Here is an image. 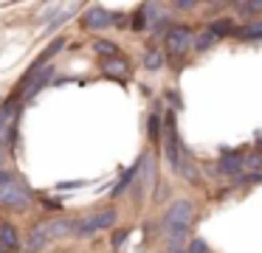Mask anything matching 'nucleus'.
<instances>
[{
    "label": "nucleus",
    "mask_w": 262,
    "mask_h": 253,
    "mask_svg": "<svg viewBox=\"0 0 262 253\" xmlns=\"http://www.w3.org/2000/svg\"><path fill=\"white\" fill-rule=\"evenodd\" d=\"M192 217H194V208L189 200H175L164 214V231L169 236V250L172 247H183V239H186V231L192 225Z\"/></svg>",
    "instance_id": "nucleus-1"
},
{
    "label": "nucleus",
    "mask_w": 262,
    "mask_h": 253,
    "mask_svg": "<svg viewBox=\"0 0 262 253\" xmlns=\"http://www.w3.org/2000/svg\"><path fill=\"white\" fill-rule=\"evenodd\" d=\"M31 200H34V194H31L29 183H26L23 177H14L12 174V180L0 189V208H9V211H26V208L31 205Z\"/></svg>",
    "instance_id": "nucleus-2"
},
{
    "label": "nucleus",
    "mask_w": 262,
    "mask_h": 253,
    "mask_svg": "<svg viewBox=\"0 0 262 253\" xmlns=\"http://www.w3.org/2000/svg\"><path fill=\"white\" fill-rule=\"evenodd\" d=\"M164 149H166V160H169V169L172 172H181V163L183 157L189 155L186 149H183L181 138H178V129H175V116H166V129H164Z\"/></svg>",
    "instance_id": "nucleus-3"
},
{
    "label": "nucleus",
    "mask_w": 262,
    "mask_h": 253,
    "mask_svg": "<svg viewBox=\"0 0 262 253\" xmlns=\"http://www.w3.org/2000/svg\"><path fill=\"white\" fill-rule=\"evenodd\" d=\"M192 28L189 26H169L164 34V42H166V54L172 59H181L189 48H192Z\"/></svg>",
    "instance_id": "nucleus-4"
},
{
    "label": "nucleus",
    "mask_w": 262,
    "mask_h": 253,
    "mask_svg": "<svg viewBox=\"0 0 262 253\" xmlns=\"http://www.w3.org/2000/svg\"><path fill=\"white\" fill-rule=\"evenodd\" d=\"M116 219H119L116 208H104V211L91 214V217H85V219H76V231H74V234L76 236H93L96 231H102V228H113Z\"/></svg>",
    "instance_id": "nucleus-5"
},
{
    "label": "nucleus",
    "mask_w": 262,
    "mask_h": 253,
    "mask_svg": "<svg viewBox=\"0 0 262 253\" xmlns=\"http://www.w3.org/2000/svg\"><path fill=\"white\" fill-rule=\"evenodd\" d=\"M51 76H54V67L48 65V67H42L40 73H34V76L29 79V82H17V96L20 99H34L37 93H40L42 87H46L48 82H51Z\"/></svg>",
    "instance_id": "nucleus-6"
},
{
    "label": "nucleus",
    "mask_w": 262,
    "mask_h": 253,
    "mask_svg": "<svg viewBox=\"0 0 262 253\" xmlns=\"http://www.w3.org/2000/svg\"><path fill=\"white\" fill-rule=\"evenodd\" d=\"M82 26L91 28V31H102V28L113 26V14H110L104 6H91V9L85 11V17H82Z\"/></svg>",
    "instance_id": "nucleus-7"
},
{
    "label": "nucleus",
    "mask_w": 262,
    "mask_h": 253,
    "mask_svg": "<svg viewBox=\"0 0 262 253\" xmlns=\"http://www.w3.org/2000/svg\"><path fill=\"white\" fill-rule=\"evenodd\" d=\"M51 242V234H48V222H40V225H34L31 228V234H29V253H40L42 247Z\"/></svg>",
    "instance_id": "nucleus-8"
},
{
    "label": "nucleus",
    "mask_w": 262,
    "mask_h": 253,
    "mask_svg": "<svg viewBox=\"0 0 262 253\" xmlns=\"http://www.w3.org/2000/svg\"><path fill=\"white\" fill-rule=\"evenodd\" d=\"M0 250H20V234L12 222H0Z\"/></svg>",
    "instance_id": "nucleus-9"
},
{
    "label": "nucleus",
    "mask_w": 262,
    "mask_h": 253,
    "mask_svg": "<svg viewBox=\"0 0 262 253\" xmlns=\"http://www.w3.org/2000/svg\"><path fill=\"white\" fill-rule=\"evenodd\" d=\"M102 71H104V76L124 82L130 67H127V59H119V56H116V59H104V62H102Z\"/></svg>",
    "instance_id": "nucleus-10"
},
{
    "label": "nucleus",
    "mask_w": 262,
    "mask_h": 253,
    "mask_svg": "<svg viewBox=\"0 0 262 253\" xmlns=\"http://www.w3.org/2000/svg\"><path fill=\"white\" fill-rule=\"evenodd\" d=\"M243 163H245L243 155H223L220 163H217V172L228 174V177H237L239 169H243Z\"/></svg>",
    "instance_id": "nucleus-11"
},
{
    "label": "nucleus",
    "mask_w": 262,
    "mask_h": 253,
    "mask_svg": "<svg viewBox=\"0 0 262 253\" xmlns=\"http://www.w3.org/2000/svg\"><path fill=\"white\" fill-rule=\"evenodd\" d=\"M76 231V219H54V222H48V234H51V239H57V236H68Z\"/></svg>",
    "instance_id": "nucleus-12"
},
{
    "label": "nucleus",
    "mask_w": 262,
    "mask_h": 253,
    "mask_svg": "<svg viewBox=\"0 0 262 253\" xmlns=\"http://www.w3.org/2000/svg\"><path fill=\"white\" fill-rule=\"evenodd\" d=\"M136 177H138V163H136V166H130L124 174H121V180L113 186V197H121V194H124V191L130 189V183H133Z\"/></svg>",
    "instance_id": "nucleus-13"
},
{
    "label": "nucleus",
    "mask_w": 262,
    "mask_h": 253,
    "mask_svg": "<svg viewBox=\"0 0 262 253\" xmlns=\"http://www.w3.org/2000/svg\"><path fill=\"white\" fill-rule=\"evenodd\" d=\"M144 67L147 71H161L164 67V54L158 48H147L144 51Z\"/></svg>",
    "instance_id": "nucleus-14"
},
{
    "label": "nucleus",
    "mask_w": 262,
    "mask_h": 253,
    "mask_svg": "<svg viewBox=\"0 0 262 253\" xmlns=\"http://www.w3.org/2000/svg\"><path fill=\"white\" fill-rule=\"evenodd\" d=\"M234 37H239V39H262V22H248V26L237 28Z\"/></svg>",
    "instance_id": "nucleus-15"
},
{
    "label": "nucleus",
    "mask_w": 262,
    "mask_h": 253,
    "mask_svg": "<svg viewBox=\"0 0 262 253\" xmlns=\"http://www.w3.org/2000/svg\"><path fill=\"white\" fill-rule=\"evenodd\" d=\"M209 31L214 34V37H226V34H234L237 28H234V22L228 20V17H223V20H217V22H209Z\"/></svg>",
    "instance_id": "nucleus-16"
},
{
    "label": "nucleus",
    "mask_w": 262,
    "mask_h": 253,
    "mask_svg": "<svg viewBox=\"0 0 262 253\" xmlns=\"http://www.w3.org/2000/svg\"><path fill=\"white\" fill-rule=\"evenodd\" d=\"M93 51H96L99 56H110V59H113V56L119 54V45L110 42V39H96V42H93Z\"/></svg>",
    "instance_id": "nucleus-17"
},
{
    "label": "nucleus",
    "mask_w": 262,
    "mask_h": 253,
    "mask_svg": "<svg viewBox=\"0 0 262 253\" xmlns=\"http://www.w3.org/2000/svg\"><path fill=\"white\" fill-rule=\"evenodd\" d=\"M62 48H65V37H57V39H54V42H51V45H48V48H46V51H42L40 56H37V62H40V65H46V62L51 59L54 54H59V51H62Z\"/></svg>",
    "instance_id": "nucleus-18"
},
{
    "label": "nucleus",
    "mask_w": 262,
    "mask_h": 253,
    "mask_svg": "<svg viewBox=\"0 0 262 253\" xmlns=\"http://www.w3.org/2000/svg\"><path fill=\"white\" fill-rule=\"evenodd\" d=\"M217 39H220V37H214V34H211V31H206V34H200V37H198V39H194V51H209V48H211V45H214V42H217Z\"/></svg>",
    "instance_id": "nucleus-19"
},
{
    "label": "nucleus",
    "mask_w": 262,
    "mask_h": 253,
    "mask_svg": "<svg viewBox=\"0 0 262 253\" xmlns=\"http://www.w3.org/2000/svg\"><path fill=\"white\" fill-rule=\"evenodd\" d=\"M147 26H149V22H147V9L141 6V9L133 14V28H136V31H144Z\"/></svg>",
    "instance_id": "nucleus-20"
},
{
    "label": "nucleus",
    "mask_w": 262,
    "mask_h": 253,
    "mask_svg": "<svg viewBox=\"0 0 262 253\" xmlns=\"http://www.w3.org/2000/svg\"><path fill=\"white\" fill-rule=\"evenodd\" d=\"M186 253H209V245H206L203 239H192L186 247Z\"/></svg>",
    "instance_id": "nucleus-21"
},
{
    "label": "nucleus",
    "mask_w": 262,
    "mask_h": 253,
    "mask_svg": "<svg viewBox=\"0 0 262 253\" xmlns=\"http://www.w3.org/2000/svg\"><path fill=\"white\" fill-rule=\"evenodd\" d=\"M237 11H243V14H259L262 3H237Z\"/></svg>",
    "instance_id": "nucleus-22"
},
{
    "label": "nucleus",
    "mask_w": 262,
    "mask_h": 253,
    "mask_svg": "<svg viewBox=\"0 0 262 253\" xmlns=\"http://www.w3.org/2000/svg\"><path fill=\"white\" fill-rule=\"evenodd\" d=\"M158 135H161V121H158V116H149V138L152 141H158Z\"/></svg>",
    "instance_id": "nucleus-23"
},
{
    "label": "nucleus",
    "mask_w": 262,
    "mask_h": 253,
    "mask_svg": "<svg viewBox=\"0 0 262 253\" xmlns=\"http://www.w3.org/2000/svg\"><path fill=\"white\" fill-rule=\"evenodd\" d=\"M127 236H130V231H116L113 234V247H121L127 242Z\"/></svg>",
    "instance_id": "nucleus-24"
},
{
    "label": "nucleus",
    "mask_w": 262,
    "mask_h": 253,
    "mask_svg": "<svg viewBox=\"0 0 262 253\" xmlns=\"http://www.w3.org/2000/svg\"><path fill=\"white\" fill-rule=\"evenodd\" d=\"M9 180H12V174H9V172H3V169H0V189H3V186H6Z\"/></svg>",
    "instance_id": "nucleus-25"
},
{
    "label": "nucleus",
    "mask_w": 262,
    "mask_h": 253,
    "mask_svg": "<svg viewBox=\"0 0 262 253\" xmlns=\"http://www.w3.org/2000/svg\"><path fill=\"white\" fill-rule=\"evenodd\" d=\"M175 9H181V11H192V9H194V3H175Z\"/></svg>",
    "instance_id": "nucleus-26"
},
{
    "label": "nucleus",
    "mask_w": 262,
    "mask_h": 253,
    "mask_svg": "<svg viewBox=\"0 0 262 253\" xmlns=\"http://www.w3.org/2000/svg\"><path fill=\"white\" fill-rule=\"evenodd\" d=\"M42 205H48V208H59L62 202H59V200H42Z\"/></svg>",
    "instance_id": "nucleus-27"
},
{
    "label": "nucleus",
    "mask_w": 262,
    "mask_h": 253,
    "mask_svg": "<svg viewBox=\"0 0 262 253\" xmlns=\"http://www.w3.org/2000/svg\"><path fill=\"white\" fill-rule=\"evenodd\" d=\"M169 253H186V250H183V247H172Z\"/></svg>",
    "instance_id": "nucleus-28"
},
{
    "label": "nucleus",
    "mask_w": 262,
    "mask_h": 253,
    "mask_svg": "<svg viewBox=\"0 0 262 253\" xmlns=\"http://www.w3.org/2000/svg\"><path fill=\"white\" fill-rule=\"evenodd\" d=\"M0 160H3V146H0Z\"/></svg>",
    "instance_id": "nucleus-29"
}]
</instances>
